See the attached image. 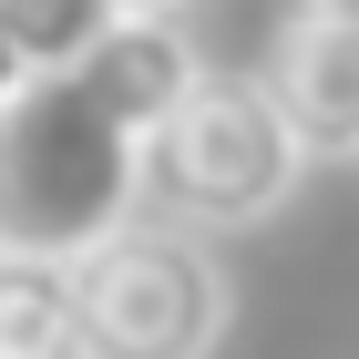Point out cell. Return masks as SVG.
<instances>
[{
    "mask_svg": "<svg viewBox=\"0 0 359 359\" xmlns=\"http://www.w3.org/2000/svg\"><path fill=\"white\" fill-rule=\"evenodd\" d=\"M308 175L298 134H287V113L267 103V83H226V72H205V83L175 103V123L154 144H144V205L175 226H195V236H216V226H257L287 205V185Z\"/></svg>",
    "mask_w": 359,
    "mask_h": 359,
    "instance_id": "obj_2",
    "label": "cell"
},
{
    "mask_svg": "<svg viewBox=\"0 0 359 359\" xmlns=\"http://www.w3.org/2000/svg\"><path fill=\"white\" fill-rule=\"evenodd\" d=\"M83 359H216L226 339V267L175 216H134L72 257Z\"/></svg>",
    "mask_w": 359,
    "mask_h": 359,
    "instance_id": "obj_3",
    "label": "cell"
},
{
    "mask_svg": "<svg viewBox=\"0 0 359 359\" xmlns=\"http://www.w3.org/2000/svg\"><path fill=\"white\" fill-rule=\"evenodd\" d=\"M298 11H308V21H349V31H359V0H298Z\"/></svg>",
    "mask_w": 359,
    "mask_h": 359,
    "instance_id": "obj_8",
    "label": "cell"
},
{
    "mask_svg": "<svg viewBox=\"0 0 359 359\" xmlns=\"http://www.w3.org/2000/svg\"><path fill=\"white\" fill-rule=\"evenodd\" d=\"M267 103L287 113V134H298V154L318 165H359V31L349 21H308V11H287L267 41Z\"/></svg>",
    "mask_w": 359,
    "mask_h": 359,
    "instance_id": "obj_4",
    "label": "cell"
},
{
    "mask_svg": "<svg viewBox=\"0 0 359 359\" xmlns=\"http://www.w3.org/2000/svg\"><path fill=\"white\" fill-rule=\"evenodd\" d=\"M0 359H83L72 267H52V257H0Z\"/></svg>",
    "mask_w": 359,
    "mask_h": 359,
    "instance_id": "obj_6",
    "label": "cell"
},
{
    "mask_svg": "<svg viewBox=\"0 0 359 359\" xmlns=\"http://www.w3.org/2000/svg\"><path fill=\"white\" fill-rule=\"evenodd\" d=\"M113 11H175V0H113Z\"/></svg>",
    "mask_w": 359,
    "mask_h": 359,
    "instance_id": "obj_10",
    "label": "cell"
},
{
    "mask_svg": "<svg viewBox=\"0 0 359 359\" xmlns=\"http://www.w3.org/2000/svg\"><path fill=\"white\" fill-rule=\"evenodd\" d=\"M113 21H123L113 0H0V52L21 72H72Z\"/></svg>",
    "mask_w": 359,
    "mask_h": 359,
    "instance_id": "obj_7",
    "label": "cell"
},
{
    "mask_svg": "<svg viewBox=\"0 0 359 359\" xmlns=\"http://www.w3.org/2000/svg\"><path fill=\"white\" fill-rule=\"evenodd\" d=\"M31 83V72H21V62H11V52H0V103H11V93H21Z\"/></svg>",
    "mask_w": 359,
    "mask_h": 359,
    "instance_id": "obj_9",
    "label": "cell"
},
{
    "mask_svg": "<svg viewBox=\"0 0 359 359\" xmlns=\"http://www.w3.org/2000/svg\"><path fill=\"white\" fill-rule=\"evenodd\" d=\"M144 216V144L72 72H31L0 103V257L72 267Z\"/></svg>",
    "mask_w": 359,
    "mask_h": 359,
    "instance_id": "obj_1",
    "label": "cell"
},
{
    "mask_svg": "<svg viewBox=\"0 0 359 359\" xmlns=\"http://www.w3.org/2000/svg\"><path fill=\"white\" fill-rule=\"evenodd\" d=\"M72 83H83L134 144H154V134L175 123V103L205 83V62H195V41H185V21H175V11H123V21H113L103 41L72 62Z\"/></svg>",
    "mask_w": 359,
    "mask_h": 359,
    "instance_id": "obj_5",
    "label": "cell"
}]
</instances>
